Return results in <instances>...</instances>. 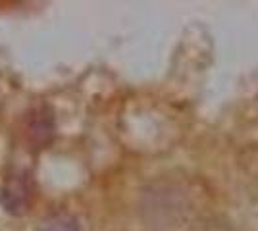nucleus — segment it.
Returning <instances> with one entry per match:
<instances>
[{"instance_id": "obj_1", "label": "nucleus", "mask_w": 258, "mask_h": 231, "mask_svg": "<svg viewBox=\"0 0 258 231\" xmlns=\"http://www.w3.org/2000/svg\"><path fill=\"white\" fill-rule=\"evenodd\" d=\"M33 204V185L25 176H8L0 187V206L10 216L27 214Z\"/></svg>"}, {"instance_id": "obj_2", "label": "nucleus", "mask_w": 258, "mask_h": 231, "mask_svg": "<svg viewBox=\"0 0 258 231\" xmlns=\"http://www.w3.org/2000/svg\"><path fill=\"white\" fill-rule=\"evenodd\" d=\"M29 137L37 144H48L54 137V118L48 108H39L29 118Z\"/></svg>"}, {"instance_id": "obj_3", "label": "nucleus", "mask_w": 258, "mask_h": 231, "mask_svg": "<svg viewBox=\"0 0 258 231\" xmlns=\"http://www.w3.org/2000/svg\"><path fill=\"white\" fill-rule=\"evenodd\" d=\"M39 231H81L79 221L72 214H56L41 223Z\"/></svg>"}]
</instances>
